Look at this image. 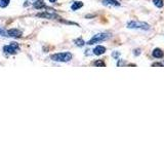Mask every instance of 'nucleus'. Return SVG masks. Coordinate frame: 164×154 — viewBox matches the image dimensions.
Here are the masks:
<instances>
[{"mask_svg": "<svg viewBox=\"0 0 164 154\" xmlns=\"http://www.w3.org/2000/svg\"><path fill=\"white\" fill-rule=\"evenodd\" d=\"M127 28H129V29H140V30H144V31H148V30L151 29V26H150L148 23H145V22L130 21V22L127 23Z\"/></svg>", "mask_w": 164, "mask_h": 154, "instance_id": "obj_1", "label": "nucleus"}, {"mask_svg": "<svg viewBox=\"0 0 164 154\" xmlns=\"http://www.w3.org/2000/svg\"><path fill=\"white\" fill-rule=\"evenodd\" d=\"M50 58L54 62H69L72 60V54L71 52H60V54H52Z\"/></svg>", "mask_w": 164, "mask_h": 154, "instance_id": "obj_2", "label": "nucleus"}, {"mask_svg": "<svg viewBox=\"0 0 164 154\" xmlns=\"http://www.w3.org/2000/svg\"><path fill=\"white\" fill-rule=\"evenodd\" d=\"M111 37V35L109 33H98V34H96L94 36L91 38L89 41L87 42V44L89 45H92V44H96L98 43V42H102V41H105V40L109 39Z\"/></svg>", "mask_w": 164, "mask_h": 154, "instance_id": "obj_3", "label": "nucleus"}, {"mask_svg": "<svg viewBox=\"0 0 164 154\" xmlns=\"http://www.w3.org/2000/svg\"><path fill=\"white\" fill-rule=\"evenodd\" d=\"M19 49H20V47H19V44H17V42H11L9 45H5V46L3 47L4 52H6V54H15Z\"/></svg>", "mask_w": 164, "mask_h": 154, "instance_id": "obj_4", "label": "nucleus"}, {"mask_svg": "<svg viewBox=\"0 0 164 154\" xmlns=\"http://www.w3.org/2000/svg\"><path fill=\"white\" fill-rule=\"evenodd\" d=\"M37 17H44V19H49V20H54V19H59V17L56 15H54V12H41V13H37Z\"/></svg>", "mask_w": 164, "mask_h": 154, "instance_id": "obj_5", "label": "nucleus"}, {"mask_svg": "<svg viewBox=\"0 0 164 154\" xmlns=\"http://www.w3.org/2000/svg\"><path fill=\"white\" fill-rule=\"evenodd\" d=\"M7 34L9 37H15V38H17V37L22 36V31L19 29H10L7 31Z\"/></svg>", "mask_w": 164, "mask_h": 154, "instance_id": "obj_6", "label": "nucleus"}, {"mask_svg": "<svg viewBox=\"0 0 164 154\" xmlns=\"http://www.w3.org/2000/svg\"><path fill=\"white\" fill-rule=\"evenodd\" d=\"M102 3L106 6H120V2L117 0H103Z\"/></svg>", "mask_w": 164, "mask_h": 154, "instance_id": "obj_7", "label": "nucleus"}, {"mask_svg": "<svg viewBox=\"0 0 164 154\" xmlns=\"http://www.w3.org/2000/svg\"><path fill=\"white\" fill-rule=\"evenodd\" d=\"M106 52V47L102 46V45H98L96 46V48L93 49V54L96 56H100V54H104Z\"/></svg>", "mask_w": 164, "mask_h": 154, "instance_id": "obj_8", "label": "nucleus"}, {"mask_svg": "<svg viewBox=\"0 0 164 154\" xmlns=\"http://www.w3.org/2000/svg\"><path fill=\"white\" fill-rule=\"evenodd\" d=\"M152 54L154 58H156V59H161V58L164 56V52L160 48H155L154 50H153Z\"/></svg>", "mask_w": 164, "mask_h": 154, "instance_id": "obj_9", "label": "nucleus"}, {"mask_svg": "<svg viewBox=\"0 0 164 154\" xmlns=\"http://www.w3.org/2000/svg\"><path fill=\"white\" fill-rule=\"evenodd\" d=\"M33 5H34V7L36 8V9H41V8L46 7L42 0H36V1H34V2H33Z\"/></svg>", "mask_w": 164, "mask_h": 154, "instance_id": "obj_10", "label": "nucleus"}, {"mask_svg": "<svg viewBox=\"0 0 164 154\" xmlns=\"http://www.w3.org/2000/svg\"><path fill=\"white\" fill-rule=\"evenodd\" d=\"M83 6V3L81 2V1H75V2L72 4V6H71V9L72 10H77V9H79V8H81Z\"/></svg>", "mask_w": 164, "mask_h": 154, "instance_id": "obj_11", "label": "nucleus"}, {"mask_svg": "<svg viewBox=\"0 0 164 154\" xmlns=\"http://www.w3.org/2000/svg\"><path fill=\"white\" fill-rule=\"evenodd\" d=\"M153 2H154V4L156 5L157 7H163V5H164V1L163 0H153Z\"/></svg>", "mask_w": 164, "mask_h": 154, "instance_id": "obj_12", "label": "nucleus"}, {"mask_svg": "<svg viewBox=\"0 0 164 154\" xmlns=\"http://www.w3.org/2000/svg\"><path fill=\"white\" fill-rule=\"evenodd\" d=\"M74 42H75V44H76L77 46H79V47L83 46L84 44H85V42L83 41V39H81V38H79V39H76Z\"/></svg>", "mask_w": 164, "mask_h": 154, "instance_id": "obj_13", "label": "nucleus"}, {"mask_svg": "<svg viewBox=\"0 0 164 154\" xmlns=\"http://www.w3.org/2000/svg\"><path fill=\"white\" fill-rule=\"evenodd\" d=\"M9 3V0H0V7H6Z\"/></svg>", "mask_w": 164, "mask_h": 154, "instance_id": "obj_14", "label": "nucleus"}, {"mask_svg": "<svg viewBox=\"0 0 164 154\" xmlns=\"http://www.w3.org/2000/svg\"><path fill=\"white\" fill-rule=\"evenodd\" d=\"M0 36H3V37H8L7 34V31H5L3 28L0 27Z\"/></svg>", "mask_w": 164, "mask_h": 154, "instance_id": "obj_15", "label": "nucleus"}, {"mask_svg": "<svg viewBox=\"0 0 164 154\" xmlns=\"http://www.w3.org/2000/svg\"><path fill=\"white\" fill-rule=\"evenodd\" d=\"M94 65H96V66L105 67V63H104L103 61H96V62H94Z\"/></svg>", "mask_w": 164, "mask_h": 154, "instance_id": "obj_16", "label": "nucleus"}, {"mask_svg": "<svg viewBox=\"0 0 164 154\" xmlns=\"http://www.w3.org/2000/svg\"><path fill=\"white\" fill-rule=\"evenodd\" d=\"M119 56H120V52H118V51H114V52L112 54V56L113 58H115V59H118Z\"/></svg>", "mask_w": 164, "mask_h": 154, "instance_id": "obj_17", "label": "nucleus"}, {"mask_svg": "<svg viewBox=\"0 0 164 154\" xmlns=\"http://www.w3.org/2000/svg\"><path fill=\"white\" fill-rule=\"evenodd\" d=\"M135 56H139V54H141V49H135Z\"/></svg>", "mask_w": 164, "mask_h": 154, "instance_id": "obj_18", "label": "nucleus"}, {"mask_svg": "<svg viewBox=\"0 0 164 154\" xmlns=\"http://www.w3.org/2000/svg\"><path fill=\"white\" fill-rule=\"evenodd\" d=\"M49 2H52V3H54V2H56V0H49Z\"/></svg>", "mask_w": 164, "mask_h": 154, "instance_id": "obj_19", "label": "nucleus"}, {"mask_svg": "<svg viewBox=\"0 0 164 154\" xmlns=\"http://www.w3.org/2000/svg\"><path fill=\"white\" fill-rule=\"evenodd\" d=\"M30 1H31V2H34V1H36V0H30Z\"/></svg>", "mask_w": 164, "mask_h": 154, "instance_id": "obj_20", "label": "nucleus"}]
</instances>
